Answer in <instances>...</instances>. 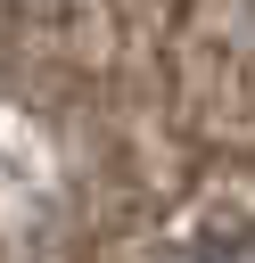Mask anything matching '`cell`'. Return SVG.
Returning <instances> with one entry per match:
<instances>
[{
  "label": "cell",
  "instance_id": "obj_1",
  "mask_svg": "<svg viewBox=\"0 0 255 263\" xmlns=\"http://www.w3.org/2000/svg\"><path fill=\"white\" fill-rule=\"evenodd\" d=\"M173 263H255V230H214V238H189Z\"/></svg>",
  "mask_w": 255,
  "mask_h": 263
}]
</instances>
